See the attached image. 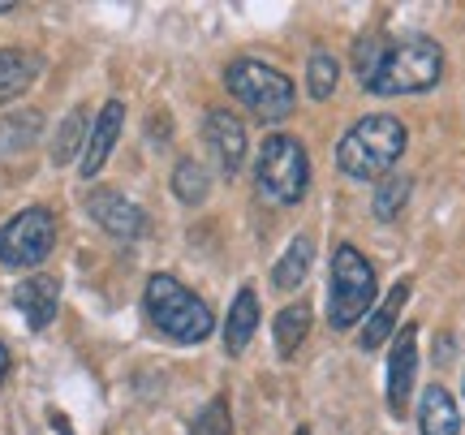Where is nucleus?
<instances>
[{
  "label": "nucleus",
  "mask_w": 465,
  "mask_h": 435,
  "mask_svg": "<svg viewBox=\"0 0 465 435\" xmlns=\"http://www.w3.org/2000/svg\"><path fill=\"white\" fill-rule=\"evenodd\" d=\"M353 74L375 95H414L440 83L444 52L435 39H422V35H405V39L366 35L353 48Z\"/></svg>",
  "instance_id": "obj_1"
},
{
  "label": "nucleus",
  "mask_w": 465,
  "mask_h": 435,
  "mask_svg": "<svg viewBox=\"0 0 465 435\" xmlns=\"http://www.w3.org/2000/svg\"><path fill=\"white\" fill-rule=\"evenodd\" d=\"M405 151V125L388 113H375V117H362L336 147V164L341 173L358 177V182H375L388 168L401 160Z\"/></svg>",
  "instance_id": "obj_2"
},
{
  "label": "nucleus",
  "mask_w": 465,
  "mask_h": 435,
  "mask_svg": "<svg viewBox=\"0 0 465 435\" xmlns=\"http://www.w3.org/2000/svg\"><path fill=\"white\" fill-rule=\"evenodd\" d=\"M147 319L168 341H182V345H199L216 328L212 306L173 276H151L147 281Z\"/></svg>",
  "instance_id": "obj_3"
},
{
  "label": "nucleus",
  "mask_w": 465,
  "mask_h": 435,
  "mask_svg": "<svg viewBox=\"0 0 465 435\" xmlns=\"http://www.w3.org/2000/svg\"><path fill=\"white\" fill-rule=\"evenodd\" d=\"M224 83L259 121H284L293 113V104H298V91H293V83L284 78L281 69L263 65V61H250V56L232 61Z\"/></svg>",
  "instance_id": "obj_4"
},
{
  "label": "nucleus",
  "mask_w": 465,
  "mask_h": 435,
  "mask_svg": "<svg viewBox=\"0 0 465 435\" xmlns=\"http://www.w3.org/2000/svg\"><path fill=\"white\" fill-rule=\"evenodd\" d=\"M311 185V160L306 147L289 134H272L259 151V190L276 203H298Z\"/></svg>",
  "instance_id": "obj_5"
},
{
  "label": "nucleus",
  "mask_w": 465,
  "mask_h": 435,
  "mask_svg": "<svg viewBox=\"0 0 465 435\" xmlns=\"http://www.w3.org/2000/svg\"><path fill=\"white\" fill-rule=\"evenodd\" d=\"M371 302H375V272L353 246H341L332 254V293H328L332 328H353Z\"/></svg>",
  "instance_id": "obj_6"
},
{
  "label": "nucleus",
  "mask_w": 465,
  "mask_h": 435,
  "mask_svg": "<svg viewBox=\"0 0 465 435\" xmlns=\"http://www.w3.org/2000/svg\"><path fill=\"white\" fill-rule=\"evenodd\" d=\"M56 246V220L48 207H26L0 229V263L5 268H39Z\"/></svg>",
  "instance_id": "obj_7"
},
{
  "label": "nucleus",
  "mask_w": 465,
  "mask_h": 435,
  "mask_svg": "<svg viewBox=\"0 0 465 435\" xmlns=\"http://www.w3.org/2000/svg\"><path fill=\"white\" fill-rule=\"evenodd\" d=\"M86 212H91V220L100 224L104 233L121 237V242H134V237L147 233V216H143V207H134L121 190H108V185L91 190V194H86Z\"/></svg>",
  "instance_id": "obj_8"
},
{
  "label": "nucleus",
  "mask_w": 465,
  "mask_h": 435,
  "mask_svg": "<svg viewBox=\"0 0 465 435\" xmlns=\"http://www.w3.org/2000/svg\"><path fill=\"white\" fill-rule=\"evenodd\" d=\"M414 371H418V328L405 323L392 345V358H388V410L405 419L410 410V392H414Z\"/></svg>",
  "instance_id": "obj_9"
},
{
  "label": "nucleus",
  "mask_w": 465,
  "mask_h": 435,
  "mask_svg": "<svg viewBox=\"0 0 465 435\" xmlns=\"http://www.w3.org/2000/svg\"><path fill=\"white\" fill-rule=\"evenodd\" d=\"M121 121H125V104H121V100H108L100 108V117L91 121V134H86L83 160H78V173H83V177H95V173L108 164L116 138H121Z\"/></svg>",
  "instance_id": "obj_10"
},
{
  "label": "nucleus",
  "mask_w": 465,
  "mask_h": 435,
  "mask_svg": "<svg viewBox=\"0 0 465 435\" xmlns=\"http://www.w3.org/2000/svg\"><path fill=\"white\" fill-rule=\"evenodd\" d=\"M203 138H207V151L216 155V164L224 177H232L242 160H246V130L232 113H207L203 121Z\"/></svg>",
  "instance_id": "obj_11"
},
{
  "label": "nucleus",
  "mask_w": 465,
  "mask_h": 435,
  "mask_svg": "<svg viewBox=\"0 0 465 435\" xmlns=\"http://www.w3.org/2000/svg\"><path fill=\"white\" fill-rule=\"evenodd\" d=\"M56 302H61V285L52 281V276H31V281H22L14 289V306L26 315L35 332H44L52 319H56Z\"/></svg>",
  "instance_id": "obj_12"
},
{
  "label": "nucleus",
  "mask_w": 465,
  "mask_h": 435,
  "mask_svg": "<svg viewBox=\"0 0 465 435\" xmlns=\"http://www.w3.org/2000/svg\"><path fill=\"white\" fill-rule=\"evenodd\" d=\"M39 69H44V61L35 56V52L26 48H0V104L17 100L26 86L39 78Z\"/></svg>",
  "instance_id": "obj_13"
},
{
  "label": "nucleus",
  "mask_w": 465,
  "mask_h": 435,
  "mask_svg": "<svg viewBox=\"0 0 465 435\" xmlns=\"http://www.w3.org/2000/svg\"><path fill=\"white\" fill-rule=\"evenodd\" d=\"M418 427L422 435H457L461 431V414H457V401L440 384H431L422 392V410H418Z\"/></svg>",
  "instance_id": "obj_14"
},
{
  "label": "nucleus",
  "mask_w": 465,
  "mask_h": 435,
  "mask_svg": "<svg viewBox=\"0 0 465 435\" xmlns=\"http://www.w3.org/2000/svg\"><path fill=\"white\" fill-rule=\"evenodd\" d=\"M254 328H259V298H254V289H242V293H237V302L229 306V323H224V350L242 353L250 345Z\"/></svg>",
  "instance_id": "obj_15"
},
{
  "label": "nucleus",
  "mask_w": 465,
  "mask_h": 435,
  "mask_svg": "<svg viewBox=\"0 0 465 435\" xmlns=\"http://www.w3.org/2000/svg\"><path fill=\"white\" fill-rule=\"evenodd\" d=\"M405 302H410V281H397V285L388 289V298H383L380 311L366 319L362 350H380L383 341L392 336V328H397V315H401V306H405Z\"/></svg>",
  "instance_id": "obj_16"
},
{
  "label": "nucleus",
  "mask_w": 465,
  "mask_h": 435,
  "mask_svg": "<svg viewBox=\"0 0 465 435\" xmlns=\"http://www.w3.org/2000/svg\"><path fill=\"white\" fill-rule=\"evenodd\" d=\"M306 328H311V306L298 302V306H284L281 315H276V350L281 358H293L298 345L306 341Z\"/></svg>",
  "instance_id": "obj_17"
},
{
  "label": "nucleus",
  "mask_w": 465,
  "mask_h": 435,
  "mask_svg": "<svg viewBox=\"0 0 465 435\" xmlns=\"http://www.w3.org/2000/svg\"><path fill=\"white\" fill-rule=\"evenodd\" d=\"M311 254H315V246H311V237H298V242H289V251H284V259L276 263V289H298L302 281H306V272H311Z\"/></svg>",
  "instance_id": "obj_18"
},
{
  "label": "nucleus",
  "mask_w": 465,
  "mask_h": 435,
  "mask_svg": "<svg viewBox=\"0 0 465 435\" xmlns=\"http://www.w3.org/2000/svg\"><path fill=\"white\" fill-rule=\"evenodd\" d=\"M336 78H341V65H336L332 52H311V61H306V86H311V95L328 100L336 91Z\"/></svg>",
  "instance_id": "obj_19"
},
{
  "label": "nucleus",
  "mask_w": 465,
  "mask_h": 435,
  "mask_svg": "<svg viewBox=\"0 0 465 435\" xmlns=\"http://www.w3.org/2000/svg\"><path fill=\"white\" fill-rule=\"evenodd\" d=\"M35 134H39V117H35V113H22V117H0V151H5V155L31 147Z\"/></svg>",
  "instance_id": "obj_20"
},
{
  "label": "nucleus",
  "mask_w": 465,
  "mask_h": 435,
  "mask_svg": "<svg viewBox=\"0 0 465 435\" xmlns=\"http://www.w3.org/2000/svg\"><path fill=\"white\" fill-rule=\"evenodd\" d=\"M207 168L199 164V160H182L177 164V173H173V190H177V199L182 203H203L207 199Z\"/></svg>",
  "instance_id": "obj_21"
},
{
  "label": "nucleus",
  "mask_w": 465,
  "mask_h": 435,
  "mask_svg": "<svg viewBox=\"0 0 465 435\" xmlns=\"http://www.w3.org/2000/svg\"><path fill=\"white\" fill-rule=\"evenodd\" d=\"M83 134H86V108H74V113L61 121V134H56V143H52V160H56V164H69V160L78 155Z\"/></svg>",
  "instance_id": "obj_22"
},
{
  "label": "nucleus",
  "mask_w": 465,
  "mask_h": 435,
  "mask_svg": "<svg viewBox=\"0 0 465 435\" xmlns=\"http://www.w3.org/2000/svg\"><path fill=\"white\" fill-rule=\"evenodd\" d=\"M410 199V177H388V182L375 190V216L380 220H397L401 207Z\"/></svg>",
  "instance_id": "obj_23"
},
{
  "label": "nucleus",
  "mask_w": 465,
  "mask_h": 435,
  "mask_svg": "<svg viewBox=\"0 0 465 435\" xmlns=\"http://www.w3.org/2000/svg\"><path fill=\"white\" fill-rule=\"evenodd\" d=\"M194 435H232V419H229V405L220 401H212L207 410H203L199 419H194Z\"/></svg>",
  "instance_id": "obj_24"
},
{
  "label": "nucleus",
  "mask_w": 465,
  "mask_h": 435,
  "mask_svg": "<svg viewBox=\"0 0 465 435\" xmlns=\"http://www.w3.org/2000/svg\"><path fill=\"white\" fill-rule=\"evenodd\" d=\"M5 375H9V350L0 345V380H5Z\"/></svg>",
  "instance_id": "obj_25"
},
{
  "label": "nucleus",
  "mask_w": 465,
  "mask_h": 435,
  "mask_svg": "<svg viewBox=\"0 0 465 435\" xmlns=\"http://www.w3.org/2000/svg\"><path fill=\"white\" fill-rule=\"evenodd\" d=\"M298 435H311V431H306V427H298Z\"/></svg>",
  "instance_id": "obj_26"
}]
</instances>
